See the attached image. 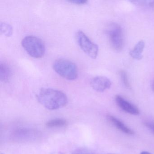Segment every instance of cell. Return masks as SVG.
Listing matches in <instances>:
<instances>
[{
    "mask_svg": "<svg viewBox=\"0 0 154 154\" xmlns=\"http://www.w3.org/2000/svg\"><path fill=\"white\" fill-rule=\"evenodd\" d=\"M38 102L48 109L56 110L65 106L68 102L65 94L59 90L43 88L37 95Z\"/></svg>",
    "mask_w": 154,
    "mask_h": 154,
    "instance_id": "cell-1",
    "label": "cell"
},
{
    "mask_svg": "<svg viewBox=\"0 0 154 154\" xmlns=\"http://www.w3.org/2000/svg\"><path fill=\"white\" fill-rule=\"evenodd\" d=\"M54 70L59 75L70 81L75 80L78 77V68L73 62L68 59H57L53 64Z\"/></svg>",
    "mask_w": 154,
    "mask_h": 154,
    "instance_id": "cell-2",
    "label": "cell"
},
{
    "mask_svg": "<svg viewBox=\"0 0 154 154\" xmlns=\"http://www.w3.org/2000/svg\"><path fill=\"white\" fill-rule=\"evenodd\" d=\"M21 45L26 52L31 57L41 58L45 52L44 42L39 38L34 36H27L23 38Z\"/></svg>",
    "mask_w": 154,
    "mask_h": 154,
    "instance_id": "cell-3",
    "label": "cell"
},
{
    "mask_svg": "<svg viewBox=\"0 0 154 154\" xmlns=\"http://www.w3.org/2000/svg\"><path fill=\"white\" fill-rule=\"evenodd\" d=\"M106 32L113 50L122 51L124 46V37L121 27L117 23H111L107 27Z\"/></svg>",
    "mask_w": 154,
    "mask_h": 154,
    "instance_id": "cell-4",
    "label": "cell"
},
{
    "mask_svg": "<svg viewBox=\"0 0 154 154\" xmlns=\"http://www.w3.org/2000/svg\"><path fill=\"white\" fill-rule=\"evenodd\" d=\"M76 42L82 50L93 59L97 57L99 53V47L92 41L81 30L77 31L75 34Z\"/></svg>",
    "mask_w": 154,
    "mask_h": 154,
    "instance_id": "cell-5",
    "label": "cell"
},
{
    "mask_svg": "<svg viewBox=\"0 0 154 154\" xmlns=\"http://www.w3.org/2000/svg\"><path fill=\"white\" fill-rule=\"evenodd\" d=\"M109 79L104 76H97L94 77L91 82L92 88L97 92H102L108 90L111 86Z\"/></svg>",
    "mask_w": 154,
    "mask_h": 154,
    "instance_id": "cell-6",
    "label": "cell"
},
{
    "mask_svg": "<svg viewBox=\"0 0 154 154\" xmlns=\"http://www.w3.org/2000/svg\"><path fill=\"white\" fill-rule=\"evenodd\" d=\"M115 101L119 108L126 112L134 115L139 114V110L136 106L126 100L120 95H116Z\"/></svg>",
    "mask_w": 154,
    "mask_h": 154,
    "instance_id": "cell-7",
    "label": "cell"
},
{
    "mask_svg": "<svg viewBox=\"0 0 154 154\" xmlns=\"http://www.w3.org/2000/svg\"><path fill=\"white\" fill-rule=\"evenodd\" d=\"M15 138L22 140L34 139L40 136V133L31 129H19L15 131L13 135Z\"/></svg>",
    "mask_w": 154,
    "mask_h": 154,
    "instance_id": "cell-8",
    "label": "cell"
},
{
    "mask_svg": "<svg viewBox=\"0 0 154 154\" xmlns=\"http://www.w3.org/2000/svg\"><path fill=\"white\" fill-rule=\"evenodd\" d=\"M107 119L112 125L120 131L128 135H132L134 134V131L128 127H127L122 122L114 116L111 115H108Z\"/></svg>",
    "mask_w": 154,
    "mask_h": 154,
    "instance_id": "cell-9",
    "label": "cell"
},
{
    "mask_svg": "<svg viewBox=\"0 0 154 154\" xmlns=\"http://www.w3.org/2000/svg\"><path fill=\"white\" fill-rule=\"evenodd\" d=\"M11 70L9 66L5 63H0V80L3 83H7L11 78Z\"/></svg>",
    "mask_w": 154,
    "mask_h": 154,
    "instance_id": "cell-10",
    "label": "cell"
},
{
    "mask_svg": "<svg viewBox=\"0 0 154 154\" xmlns=\"http://www.w3.org/2000/svg\"><path fill=\"white\" fill-rule=\"evenodd\" d=\"M145 47V42L144 40L139 41L135 46L133 49L130 52L129 54L133 59L140 60L143 57L142 54Z\"/></svg>",
    "mask_w": 154,
    "mask_h": 154,
    "instance_id": "cell-11",
    "label": "cell"
},
{
    "mask_svg": "<svg viewBox=\"0 0 154 154\" xmlns=\"http://www.w3.org/2000/svg\"><path fill=\"white\" fill-rule=\"evenodd\" d=\"M67 124V121L63 119H56L51 120L46 123V126L49 128H61Z\"/></svg>",
    "mask_w": 154,
    "mask_h": 154,
    "instance_id": "cell-12",
    "label": "cell"
},
{
    "mask_svg": "<svg viewBox=\"0 0 154 154\" xmlns=\"http://www.w3.org/2000/svg\"><path fill=\"white\" fill-rule=\"evenodd\" d=\"M0 32L2 35L9 37L11 36L13 34V28L10 24L1 22L0 24Z\"/></svg>",
    "mask_w": 154,
    "mask_h": 154,
    "instance_id": "cell-13",
    "label": "cell"
},
{
    "mask_svg": "<svg viewBox=\"0 0 154 154\" xmlns=\"http://www.w3.org/2000/svg\"><path fill=\"white\" fill-rule=\"evenodd\" d=\"M119 75L124 86L128 88H130V85L128 79V75L126 72L124 71H121L119 72Z\"/></svg>",
    "mask_w": 154,
    "mask_h": 154,
    "instance_id": "cell-14",
    "label": "cell"
},
{
    "mask_svg": "<svg viewBox=\"0 0 154 154\" xmlns=\"http://www.w3.org/2000/svg\"><path fill=\"white\" fill-rule=\"evenodd\" d=\"M132 2L135 3L136 5H138L141 7H150L154 8V1H132Z\"/></svg>",
    "mask_w": 154,
    "mask_h": 154,
    "instance_id": "cell-15",
    "label": "cell"
},
{
    "mask_svg": "<svg viewBox=\"0 0 154 154\" xmlns=\"http://www.w3.org/2000/svg\"><path fill=\"white\" fill-rule=\"evenodd\" d=\"M72 154H95L92 151L86 148H79L74 151Z\"/></svg>",
    "mask_w": 154,
    "mask_h": 154,
    "instance_id": "cell-16",
    "label": "cell"
},
{
    "mask_svg": "<svg viewBox=\"0 0 154 154\" xmlns=\"http://www.w3.org/2000/svg\"><path fill=\"white\" fill-rule=\"evenodd\" d=\"M144 125L154 134V121H146L144 122Z\"/></svg>",
    "mask_w": 154,
    "mask_h": 154,
    "instance_id": "cell-17",
    "label": "cell"
},
{
    "mask_svg": "<svg viewBox=\"0 0 154 154\" xmlns=\"http://www.w3.org/2000/svg\"><path fill=\"white\" fill-rule=\"evenodd\" d=\"M68 2L75 5H83L87 3L88 1L85 0H72V1H69Z\"/></svg>",
    "mask_w": 154,
    "mask_h": 154,
    "instance_id": "cell-18",
    "label": "cell"
},
{
    "mask_svg": "<svg viewBox=\"0 0 154 154\" xmlns=\"http://www.w3.org/2000/svg\"><path fill=\"white\" fill-rule=\"evenodd\" d=\"M140 154H151V153L149 152H147V151H142L140 153Z\"/></svg>",
    "mask_w": 154,
    "mask_h": 154,
    "instance_id": "cell-19",
    "label": "cell"
},
{
    "mask_svg": "<svg viewBox=\"0 0 154 154\" xmlns=\"http://www.w3.org/2000/svg\"><path fill=\"white\" fill-rule=\"evenodd\" d=\"M151 87H152V90L154 92V80L153 81L152 83V85H151Z\"/></svg>",
    "mask_w": 154,
    "mask_h": 154,
    "instance_id": "cell-20",
    "label": "cell"
},
{
    "mask_svg": "<svg viewBox=\"0 0 154 154\" xmlns=\"http://www.w3.org/2000/svg\"></svg>",
    "mask_w": 154,
    "mask_h": 154,
    "instance_id": "cell-21",
    "label": "cell"
}]
</instances>
